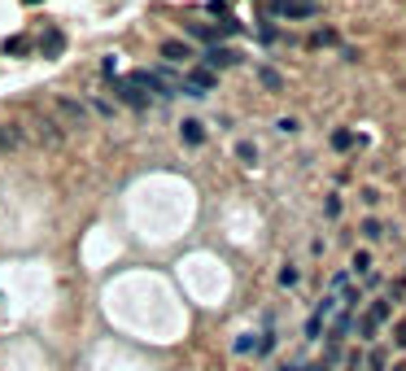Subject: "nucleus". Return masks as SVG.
I'll return each instance as SVG.
<instances>
[{"label": "nucleus", "mask_w": 406, "mask_h": 371, "mask_svg": "<svg viewBox=\"0 0 406 371\" xmlns=\"http://www.w3.org/2000/svg\"><path fill=\"white\" fill-rule=\"evenodd\" d=\"M53 123L62 131H79L88 127V105L75 101V97H53Z\"/></svg>", "instance_id": "obj_1"}, {"label": "nucleus", "mask_w": 406, "mask_h": 371, "mask_svg": "<svg viewBox=\"0 0 406 371\" xmlns=\"http://www.w3.org/2000/svg\"><path fill=\"white\" fill-rule=\"evenodd\" d=\"M389 315H393V302L389 297H376V302L363 310V319H358V337H376V332L389 323Z\"/></svg>", "instance_id": "obj_2"}, {"label": "nucleus", "mask_w": 406, "mask_h": 371, "mask_svg": "<svg viewBox=\"0 0 406 371\" xmlns=\"http://www.w3.org/2000/svg\"><path fill=\"white\" fill-rule=\"evenodd\" d=\"M271 14H280V18H315L319 5L315 0H271Z\"/></svg>", "instance_id": "obj_3"}, {"label": "nucleus", "mask_w": 406, "mask_h": 371, "mask_svg": "<svg viewBox=\"0 0 406 371\" xmlns=\"http://www.w3.org/2000/svg\"><path fill=\"white\" fill-rule=\"evenodd\" d=\"M236 62H241V53L228 49V44H210V49H206V70H228Z\"/></svg>", "instance_id": "obj_4"}, {"label": "nucleus", "mask_w": 406, "mask_h": 371, "mask_svg": "<svg viewBox=\"0 0 406 371\" xmlns=\"http://www.w3.org/2000/svg\"><path fill=\"white\" fill-rule=\"evenodd\" d=\"M162 57L171 66H188L197 53H193V44H184V40H162Z\"/></svg>", "instance_id": "obj_5"}, {"label": "nucleus", "mask_w": 406, "mask_h": 371, "mask_svg": "<svg viewBox=\"0 0 406 371\" xmlns=\"http://www.w3.org/2000/svg\"><path fill=\"white\" fill-rule=\"evenodd\" d=\"M114 92H118V101H123V105H131V110H145V105H149V92H140L136 83H127V79H118Z\"/></svg>", "instance_id": "obj_6"}, {"label": "nucleus", "mask_w": 406, "mask_h": 371, "mask_svg": "<svg viewBox=\"0 0 406 371\" xmlns=\"http://www.w3.org/2000/svg\"><path fill=\"white\" fill-rule=\"evenodd\" d=\"M62 49H66V35L57 31V27H49V31L40 35V53L44 57H62Z\"/></svg>", "instance_id": "obj_7"}, {"label": "nucleus", "mask_w": 406, "mask_h": 371, "mask_svg": "<svg viewBox=\"0 0 406 371\" xmlns=\"http://www.w3.org/2000/svg\"><path fill=\"white\" fill-rule=\"evenodd\" d=\"M179 140H184V145H201V140H206V127H201L197 118H184V123H179Z\"/></svg>", "instance_id": "obj_8"}, {"label": "nucleus", "mask_w": 406, "mask_h": 371, "mask_svg": "<svg viewBox=\"0 0 406 371\" xmlns=\"http://www.w3.org/2000/svg\"><path fill=\"white\" fill-rule=\"evenodd\" d=\"M35 127H40V140H44V145H62V127H57L53 118H40Z\"/></svg>", "instance_id": "obj_9"}, {"label": "nucleus", "mask_w": 406, "mask_h": 371, "mask_svg": "<svg viewBox=\"0 0 406 371\" xmlns=\"http://www.w3.org/2000/svg\"><path fill=\"white\" fill-rule=\"evenodd\" d=\"M350 271H354V275H367V271H372V254H367V249H354Z\"/></svg>", "instance_id": "obj_10"}, {"label": "nucleus", "mask_w": 406, "mask_h": 371, "mask_svg": "<svg viewBox=\"0 0 406 371\" xmlns=\"http://www.w3.org/2000/svg\"><path fill=\"white\" fill-rule=\"evenodd\" d=\"M258 83H262V88H271V92L284 88V79L276 75V70H267V66H258Z\"/></svg>", "instance_id": "obj_11"}, {"label": "nucleus", "mask_w": 406, "mask_h": 371, "mask_svg": "<svg viewBox=\"0 0 406 371\" xmlns=\"http://www.w3.org/2000/svg\"><path fill=\"white\" fill-rule=\"evenodd\" d=\"M18 140H22V136H18V131H14V127H0V153H9V149H18Z\"/></svg>", "instance_id": "obj_12"}, {"label": "nucleus", "mask_w": 406, "mask_h": 371, "mask_svg": "<svg viewBox=\"0 0 406 371\" xmlns=\"http://www.w3.org/2000/svg\"><path fill=\"white\" fill-rule=\"evenodd\" d=\"M367 367H372V371H385V367H389V354H385V350L376 345V350L367 354Z\"/></svg>", "instance_id": "obj_13"}, {"label": "nucleus", "mask_w": 406, "mask_h": 371, "mask_svg": "<svg viewBox=\"0 0 406 371\" xmlns=\"http://www.w3.org/2000/svg\"><path fill=\"white\" fill-rule=\"evenodd\" d=\"M358 232L367 236V241H380V236H385V223H376V219H367L363 227H358Z\"/></svg>", "instance_id": "obj_14"}, {"label": "nucleus", "mask_w": 406, "mask_h": 371, "mask_svg": "<svg viewBox=\"0 0 406 371\" xmlns=\"http://www.w3.org/2000/svg\"><path fill=\"white\" fill-rule=\"evenodd\" d=\"M297 280H302V275H297V267H293V262H284V267H280V284H284V289H293Z\"/></svg>", "instance_id": "obj_15"}, {"label": "nucleus", "mask_w": 406, "mask_h": 371, "mask_svg": "<svg viewBox=\"0 0 406 371\" xmlns=\"http://www.w3.org/2000/svg\"><path fill=\"white\" fill-rule=\"evenodd\" d=\"M354 145V131H337V136H332V149H350Z\"/></svg>", "instance_id": "obj_16"}, {"label": "nucleus", "mask_w": 406, "mask_h": 371, "mask_svg": "<svg viewBox=\"0 0 406 371\" xmlns=\"http://www.w3.org/2000/svg\"><path fill=\"white\" fill-rule=\"evenodd\" d=\"M236 153H241V162H254V158H258V149H254V145H249V140H245V145H241V149H236Z\"/></svg>", "instance_id": "obj_17"}, {"label": "nucleus", "mask_w": 406, "mask_h": 371, "mask_svg": "<svg viewBox=\"0 0 406 371\" xmlns=\"http://www.w3.org/2000/svg\"><path fill=\"white\" fill-rule=\"evenodd\" d=\"M22 49H27V40H18V35H14V40H5V53H22Z\"/></svg>", "instance_id": "obj_18"}, {"label": "nucleus", "mask_w": 406, "mask_h": 371, "mask_svg": "<svg viewBox=\"0 0 406 371\" xmlns=\"http://www.w3.org/2000/svg\"><path fill=\"white\" fill-rule=\"evenodd\" d=\"M188 35H197V40H210L214 31H210V27H197V22H193V27H188Z\"/></svg>", "instance_id": "obj_19"}, {"label": "nucleus", "mask_w": 406, "mask_h": 371, "mask_svg": "<svg viewBox=\"0 0 406 371\" xmlns=\"http://www.w3.org/2000/svg\"><path fill=\"white\" fill-rule=\"evenodd\" d=\"M393 341L406 345V319H398V328H393Z\"/></svg>", "instance_id": "obj_20"}, {"label": "nucleus", "mask_w": 406, "mask_h": 371, "mask_svg": "<svg viewBox=\"0 0 406 371\" xmlns=\"http://www.w3.org/2000/svg\"><path fill=\"white\" fill-rule=\"evenodd\" d=\"M302 371H328V367H324V363H310V367H302Z\"/></svg>", "instance_id": "obj_21"}, {"label": "nucleus", "mask_w": 406, "mask_h": 371, "mask_svg": "<svg viewBox=\"0 0 406 371\" xmlns=\"http://www.w3.org/2000/svg\"><path fill=\"white\" fill-rule=\"evenodd\" d=\"M393 371H406V363H402V367H393Z\"/></svg>", "instance_id": "obj_22"}, {"label": "nucleus", "mask_w": 406, "mask_h": 371, "mask_svg": "<svg viewBox=\"0 0 406 371\" xmlns=\"http://www.w3.org/2000/svg\"><path fill=\"white\" fill-rule=\"evenodd\" d=\"M27 5H35V0H27Z\"/></svg>", "instance_id": "obj_23"}]
</instances>
